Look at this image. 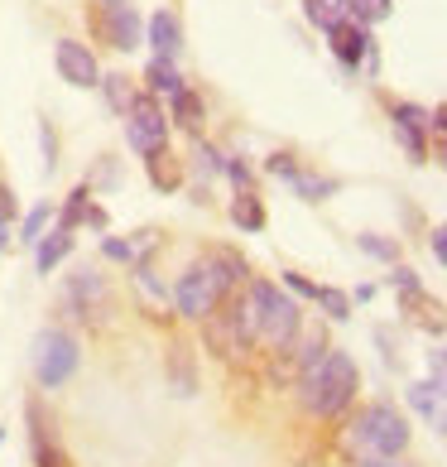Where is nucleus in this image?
<instances>
[{
  "instance_id": "nucleus-1",
  "label": "nucleus",
  "mask_w": 447,
  "mask_h": 467,
  "mask_svg": "<svg viewBox=\"0 0 447 467\" xmlns=\"http://www.w3.org/2000/svg\"><path fill=\"white\" fill-rule=\"evenodd\" d=\"M246 280V261L236 251H208L202 261H193L178 285H174V314H183L188 323H202L208 314H217L221 299L231 294V285Z\"/></svg>"
},
{
  "instance_id": "nucleus-2",
  "label": "nucleus",
  "mask_w": 447,
  "mask_h": 467,
  "mask_svg": "<svg viewBox=\"0 0 447 467\" xmlns=\"http://www.w3.org/2000/svg\"><path fill=\"white\" fill-rule=\"evenodd\" d=\"M356 390H361V371H356V361L337 348H328L313 367L299 371V405L308 414H318V420H341V414L351 410Z\"/></svg>"
},
{
  "instance_id": "nucleus-3",
  "label": "nucleus",
  "mask_w": 447,
  "mask_h": 467,
  "mask_svg": "<svg viewBox=\"0 0 447 467\" xmlns=\"http://www.w3.org/2000/svg\"><path fill=\"white\" fill-rule=\"evenodd\" d=\"M246 304H250V323H255V348H269V352H289L299 337V304L274 285V280H250L246 289Z\"/></svg>"
},
{
  "instance_id": "nucleus-4",
  "label": "nucleus",
  "mask_w": 447,
  "mask_h": 467,
  "mask_svg": "<svg viewBox=\"0 0 447 467\" xmlns=\"http://www.w3.org/2000/svg\"><path fill=\"white\" fill-rule=\"evenodd\" d=\"M347 448L371 462V458H400L409 448V420L394 405H366L347 429Z\"/></svg>"
},
{
  "instance_id": "nucleus-5",
  "label": "nucleus",
  "mask_w": 447,
  "mask_h": 467,
  "mask_svg": "<svg viewBox=\"0 0 447 467\" xmlns=\"http://www.w3.org/2000/svg\"><path fill=\"white\" fill-rule=\"evenodd\" d=\"M29 361H34V380H39L44 390H58V386H67V380L77 376L82 348H77L73 333H63V327H44V333L34 337Z\"/></svg>"
},
{
  "instance_id": "nucleus-6",
  "label": "nucleus",
  "mask_w": 447,
  "mask_h": 467,
  "mask_svg": "<svg viewBox=\"0 0 447 467\" xmlns=\"http://www.w3.org/2000/svg\"><path fill=\"white\" fill-rule=\"evenodd\" d=\"M63 299H67V308H73V314H77L82 323L97 327L101 318H107V308H111V285H107V275H101V270L77 265L73 275H67Z\"/></svg>"
},
{
  "instance_id": "nucleus-7",
  "label": "nucleus",
  "mask_w": 447,
  "mask_h": 467,
  "mask_svg": "<svg viewBox=\"0 0 447 467\" xmlns=\"http://www.w3.org/2000/svg\"><path fill=\"white\" fill-rule=\"evenodd\" d=\"M126 145L140 154V160H149L154 150H168V116L159 111L154 92H140V101L130 107V116H126Z\"/></svg>"
},
{
  "instance_id": "nucleus-8",
  "label": "nucleus",
  "mask_w": 447,
  "mask_h": 467,
  "mask_svg": "<svg viewBox=\"0 0 447 467\" xmlns=\"http://www.w3.org/2000/svg\"><path fill=\"white\" fill-rule=\"evenodd\" d=\"M97 29L111 48H120V54H135L140 39H145V20H140V10H135L130 0H101Z\"/></svg>"
},
{
  "instance_id": "nucleus-9",
  "label": "nucleus",
  "mask_w": 447,
  "mask_h": 467,
  "mask_svg": "<svg viewBox=\"0 0 447 467\" xmlns=\"http://www.w3.org/2000/svg\"><path fill=\"white\" fill-rule=\"evenodd\" d=\"M54 63H58V78L67 82V88H97L101 82V67H97V54L87 44H77V39H58L54 44Z\"/></svg>"
},
{
  "instance_id": "nucleus-10",
  "label": "nucleus",
  "mask_w": 447,
  "mask_h": 467,
  "mask_svg": "<svg viewBox=\"0 0 447 467\" xmlns=\"http://www.w3.org/2000/svg\"><path fill=\"white\" fill-rule=\"evenodd\" d=\"M409 405L419 410V420L428 429H438V434L447 439V376L414 380V386H409Z\"/></svg>"
},
{
  "instance_id": "nucleus-11",
  "label": "nucleus",
  "mask_w": 447,
  "mask_h": 467,
  "mask_svg": "<svg viewBox=\"0 0 447 467\" xmlns=\"http://www.w3.org/2000/svg\"><path fill=\"white\" fill-rule=\"evenodd\" d=\"M149 48H154V58H164V63H174L183 54V25H178L174 10L149 15Z\"/></svg>"
},
{
  "instance_id": "nucleus-12",
  "label": "nucleus",
  "mask_w": 447,
  "mask_h": 467,
  "mask_svg": "<svg viewBox=\"0 0 447 467\" xmlns=\"http://www.w3.org/2000/svg\"><path fill=\"white\" fill-rule=\"evenodd\" d=\"M332 54H337V63L341 67H356V63H371L375 58V48H371V34H366V25H337L332 29Z\"/></svg>"
},
{
  "instance_id": "nucleus-13",
  "label": "nucleus",
  "mask_w": 447,
  "mask_h": 467,
  "mask_svg": "<svg viewBox=\"0 0 447 467\" xmlns=\"http://www.w3.org/2000/svg\"><path fill=\"white\" fill-rule=\"evenodd\" d=\"M73 241H77V232H67V227H48L44 232V241L34 246V265H39V275H54L67 255H73Z\"/></svg>"
},
{
  "instance_id": "nucleus-14",
  "label": "nucleus",
  "mask_w": 447,
  "mask_h": 467,
  "mask_svg": "<svg viewBox=\"0 0 447 467\" xmlns=\"http://www.w3.org/2000/svg\"><path fill=\"white\" fill-rule=\"evenodd\" d=\"M145 174H149V183L159 188V193H178L183 188V160L174 150H154L145 160Z\"/></svg>"
},
{
  "instance_id": "nucleus-15",
  "label": "nucleus",
  "mask_w": 447,
  "mask_h": 467,
  "mask_svg": "<svg viewBox=\"0 0 447 467\" xmlns=\"http://www.w3.org/2000/svg\"><path fill=\"white\" fill-rule=\"evenodd\" d=\"M168 101H174V126H183L188 135H202V126H208V111H202V97L183 88V92H174Z\"/></svg>"
},
{
  "instance_id": "nucleus-16",
  "label": "nucleus",
  "mask_w": 447,
  "mask_h": 467,
  "mask_svg": "<svg viewBox=\"0 0 447 467\" xmlns=\"http://www.w3.org/2000/svg\"><path fill=\"white\" fill-rule=\"evenodd\" d=\"M265 202L255 198V193H236L231 198V227H240V232H265Z\"/></svg>"
},
{
  "instance_id": "nucleus-17",
  "label": "nucleus",
  "mask_w": 447,
  "mask_h": 467,
  "mask_svg": "<svg viewBox=\"0 0 447 467\" xmlns=\"http://www.w3.org/2000/svg\"><path fill=\"white\" fill-rule=\"evenodd\" d=\"M97 88H101V97H107V107H111V111H120V116H130V107L140 101V92H135V82H130L126 73H111V78H101Z\"/></svg>"
},
{
  "instance_id": "nucleus-18",
  "label": "nucleus",
  "mask_w": 447,
  "mask_h": 467,
  "mask_svg": "<svg viewBox=\"0 0 447 467\" xmlns=\"http://www.w3.org/2000/svg\"><path fill=\"white\" fill-rule=\"evenodd\" d=\"M303 10H308V20H313L318 29H337V25H347L351 20V5L347 0H303Z\"/></svg>"
},
{
  "instance_id": "nucleus-19",
  "label": "nucleus",
  "mask_w": 447,
  "mask_h": 467,
  "mask_svg": "<svg viewBox=\"0 0 447 467\" xmlns=\"http://www.w3.org/2000/svg\"><path fill=\"white\" fill-rule=\"evenodd\" d=\"M87 213H92V183H82V188H73V193H67V202L58 207V227L77 232L82 222H87Z\"/></svg>"
},
{
  "instance_id": "nucleus-20",
  "label": "nucleus",
  "mask_w": 447,
  "mask_h": 467,
  "mask_svg": "<svg viewBox=\"0 0 447 467\" xmlns=\"http://www.w3.org/2000/svg\"><path fill=\"white\" fill-rule=\"evenodd\" d=\"M289 188L303 198V202H328L337 193V179H322V174H308V169H299L294 179H289Z\"/></svg>"
},
{
  "instance_id": "nucleus-21",
  "label": "nucleus",
  "mask_w": 447,
  "mask_h": 467,
  "mask_svg": "<svg viewBox=\"0 0 447 467\" xmlns=\"http://www.w3.org/2000/svg\"><path fill=\"white\" fill-rule=\"evenodd\" d=\"M54 217H58V213H54V202H34V213H25V222H20V241H25L29 251L44 241L48 227H54Z\"/></svg>"
},
{
  "instance_id": "nucleus-22",
  "label": "nucleus",
  "mask_w": 447,
  "mask_h": 467,
  "mask_svg": "<svg viewBox=\"0 0 447 467\" xmlns=\"http://www.w3.org/2000/svg\"><path fill=\"white\" fill-rule=\"evenodd\" d=\"M145 82H149V92H164V97L183 92L178 67H174V63H164V58H149V67H145Z\"/></svg>"
},
{
  "instance_id": "nucleus-23",
  "label": "nucleus",
  "mask_w": 447,
  "mask_h": 467,
  "mask_svg": "<svg viewBox=\"0 0 447 467\" xmlns=\"http://www.w3.org/2000/svg\"><path fill=\"white\" fill-rule=\"evenodd\" d=\"M313 304H318L328 318H351V294H341V289H332V285H318Z\"/></svg>"
},
{
  "instance_id": "nucleus-24",
  "label": "nucleus",
  "mask_w": 447,
  "mask_h": 467,
  "mask_svg": "<svg viewBox=\"0 0 447 467\" xmlns=\"http://www.w3.org/2000/svg\"><path fill=\"white\" fill-rule=\"evenodd\" d=\"M356 246H361V251H366V255H371V261H385V265H394V261H400V246H394V241H390V236H375V232H361V236H356Z\"/></svg>"
},
{
  "instance_id": "nucleus-25",
  "label": "nucleus",
  "mask_w": 447,
  "mask_h": 467,
  "mask_svg": "<svg viewBox=\"0 0 447 467\" xmlns=\"http://www.w3.org/2000/svg\"><path fill=\"white\" fill-rule=\"evenodd\" d=\"M347 5L356 15V25H381V20H390L394 0H347Z\"/></svg>"
},
{
  "instance_id": "nucleus-26",
  "label": "nucleus",
  "mask_w": 447,
  "mask_h": 467,
  "mask_svg": "<svg viewBox=\"0 0 447 467\" xmlns=\"http://www.w3.org/2000/svg\"><path fill=\"white\" fill-rule=\"evenodd\" d=\"M183 352H188V348H174V357H168V367H174V390H178V395H193L198 376H193V361H183Z\"/></svg>"
},
{
  "instance_id": "nucleus-27",
  "label": "nucleus",
  "mask_w": 447,
  "mask_h": 467,
  "mask_svg": "<svg viewBox=\"0 0 447 467\" xmlns=\"http://www.w3.org/2000/svg\"><path fill=\"white\" fill-rule=\"evenodd\" d=\"M390 116H394V126H414V130H428V126H433V111L414 107V101H400V107H394Z\"/></svg>"
},
{
  "instance_id": "nucleus-28",
  "label": "nucleus",
  "mask_w": 447,
  "mask_h": 467,
  "mask_svg": "<svg viewBox=\"0 0 447 467\" xmlns=\"http://www.w3.org/2000/svg\"><path fill=\"white\" fill-rule=\"evenodd\" d=\"M394 140H400V145H404V154H409V160H414V164H423V160H428V145H423V130H414V126H394Z\"/></svg>"
},
{
  "instance_id": "nucleus-29",
  "label": "nucleus",
  "mask_w": 447,
  "mask_h": 467,
  "mask_svg": "<svg viewBox=\"0 0 447 467\" xmlns=\"http://www.w3.org/2000/svg\"><path fill=\"white\" fill-rule=\"evenodd\" d=\"M101 255H107V261H120V265H126V261H135L140 251H135V241H126V236H101Z\"/></svg>"
},
{
  "instance_id": "nucleus-30",
  "label": "nucleus",
  "mask_w": 447,
  "mask_h": 467,
  "mask_svg": "<svg viewBox=\"0 0 447 467\" xmlns=\"http://www.w3.org/2000/svg\"><path fill=\"white\" fill-rule=\"evenodd\" d=\"M135 285H140V294H145V299H154V304H174V294H164V285L159 280H154V270L149 265H140V275H135Z\"/></svg>"
},
{
  "instance_id": "nucleus-31",
  "label": "nucleus",
  "mask_w": 447,
  "mask_h": 467,
  "mask_svg": "<svg viewBox=\"0 0 447 467\" xmlns=\"http://www.w3.org/2000/svg\"><path fill=\"white\" fill-rule=\"evenodd\" d=\"M39 145H44V174H54L58 169V135H54L48 120H39Z\"/></svg>"
},
{
  "instance_id": "nucleus-32",
  "label": "nucleus",
  "mask_w": 447,
  "mask_h": 467,
  "mask_svg": "<svg viewBox=\"0 0 447 467\" xmlns=\"http://www.w3.org/2000/svg\"><path fill=\"white\" fill-rule=\"evenodd\" d=\"M221 174H227L240 193H250V183H255V174H250V164L246 160H221Z\"/></svg>"
},
{
  "instance_id": "nucleus-33",
  "label": "nucleus",
  "mask_w": 447,
  "mask_h": 467,
  "mask_svg": "<svg viewBox=\"0 0 447 467\" xmlns=\"http://www.w3.org/2000/svg\"><path fill=\"white\" fill-rule=\"evenodd\" d=\"M390 285L400 289L404 299H409V294H419V289H423V285H419V275H414V270H404V265H394V275H390Z\"/></svg>"
},
{
  "instance_id": "nucleus-34",
  "label": "nucleus",
  "mask_w": 447,
  "mask_h": 467,
  "mask_svg": "<svg viewBox=\"0 0 447 467\" xmlns=\"http://www.w3.org/2000/svg\"><path fill=\"white\" fill-rule=\"evenodd\" d=\"M284 289H294V294H303V299H313V294H318V285H313V280H303L299 270H284Z\"/></svg>"
},
{
  "instance_id": "nucleus-35",
  "label": "nucleus",
  "mask_w": 447,
  "mask_h": 467,
  "mask_svg": "<svg viewBox=\"0 0 447 467\" xmlns=\"http://www.w3.org/2000/svg\"><path fill=\"white\" fill-rule=\"evenodd\" d=\"M198 169L202 174H221V154L212 145H198Z\"/></svg>"
},
{
  "instance_id": "nucleus-36",
  "label": "nucleus",
  "mask_w": 447,
  "mask_h": 467,
  "mask_svg": "<svg viewBox=\"0 0 447 467\" xmlns=\"http://www.w3.org/2000/svg\"><path fill=\"white\" fill-rule=\"evenodd\" d=\"M15 217H20V202H15L10 183H0V222H15Z\"/></svg>"
},
{
  "instance_id": "nucleus-37",
  "label": "nucleus",
  "mask_w": 447,
  "mask_h": 467,
  "mask_svg": "<svg viewBox=\"0 0 447 467\" xmlns=\"http://www.w3.org/2000/svg\"><path fill=\"white\" fill-rule=\"evenodd\" d=\"M97 183H120V164L111 160V154H107V160L97 164Z\"/></svg>"
},
{
  "instance_id": "nucleus-38",
  "label": "nucleus",
  "mask_w": 447,
  "mask_h": 467,
  "mask_svg": "<svg viewBox=\"0 0 447 467\" xmlns=\"http://www.w3.org/2000/svg\"><path fill=\"white\" fill-rule=\"evenodd\" d=\"M428 246H433V261H442V265H447V227H433Z\"/></svg>"
},
{
  "instance_id": "nucleus-39",
  "label": "nucleus",
  "mask_w": 447,
  "mask_h": 467,
  "mask_svg": "<svg viewBox=\"0 0 447 467\" xmlns=\"http://www.w3.org/2000/svg\"><path fill=\"white\" fill-rule=\"evenodd\" d=\"M428 367H433V376H447V348H442V352H433V357H428Z\"/></svg>"
},
{
  "instance_id": "nucleus-40",
  "label": "nucleus",
  "mask_w": 447,
  "mask_h": 467,
  "mask_svg": "<svg viewBox=\"0 0 447 467\" xmlns=\"http://www.w3.org/2000/svg\"><path fill=\"white\" fill-rule=\"evenodd\" d=\"M361 467H409V462H400V458H371V462H361Z\"/></svg>"
},
{
  "instance_id": "nucleus-41",
  "label": "nucleus",
  "mask_w": 447,
  "mask_h": 467,
  "mask_svg": "<svg viewBox=\"0 0 447 467\" xmlns=\"http://www.w3.org/2000/svg\"><path fill=\"white\" fill-rule=\"evenodd\" d=\"M433 126H438V130L447 135V107H438V111H433Z\"/></svg>"
},
{
  "instance_id": "nucleus-42",
  "label": "nucleus",
  "mask_w": 447,
  "mask_h": 467,
  "mask_svg": "<svg viewBox=\"0 0 447 467\" xmlns=\"http://www.w3.org/2000/svg\"><path fill=\"white\" fill-rule=\"evenodd\" d=\"M10 246V222H0V251Z\"/></svg>"
},
{
  "instance_id": "nucleus-43",
  "label": "nucleus",
  "mask_w": 447,
  "mask_h": 467,
  "mask_svg": "<svg viewBox=\"0 0 447 467\" xmlns=\"http://www.w3.org/2000/svg\"><path fill=\"white\" fill-rule=\"evenodd\" d=\"M438 160H442V164H447V140H442V150H438Z\"/></svg>"
},
{
  "instance_id": "nucleus-44",
  "label": "nucleus",
  "mask_w": 447,
  "mask_h": 467,
  "mask_svg": "<svg viewBox=\"0 0 447 467\" xmlns=\"http://www.w3.org/2000/svg\"><path fill=\"white\" fill-rule=\"evenodd\" d=\"M0 443H5V429H0Z\"/></svg>"
}]
</instances>
